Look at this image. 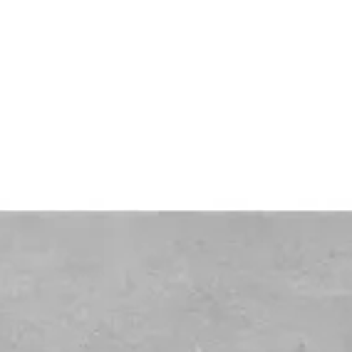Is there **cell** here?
I'll return each mask as SVG.
<instances>
[{"label":"cell","instance_id":"6da1fadb","mask_svg":"<svg viewBox=\"0 0 352 352\" xmlns=\"http://www.w3.org/2000/svg\"><path fill=\"white\" fill-rule=\"evenodd\" d=\"M296 352H308V350H305V345H298V347H296Z\"/></svg>","mask_w":352,"mask_h":352}]
</instances>
